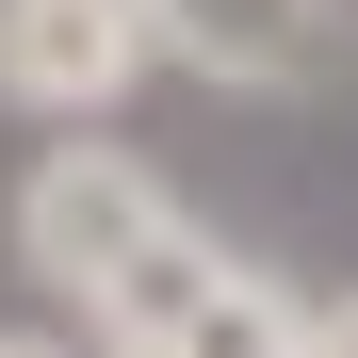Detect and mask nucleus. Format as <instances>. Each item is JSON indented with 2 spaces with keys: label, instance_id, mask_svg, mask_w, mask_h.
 <instances>
[{
  "label": "nucleus",
  "instance_id": "f257e3e1",
  "mask_svg": "<svg viewBox=\"0 0 358 358\" xmlns=\"http://www.w3.org/2000/svg\"><path fill=\"white\" fill-rule=\"evenodd\" d=\"M163 228H179V196H163L131 147H98V131L33 147V179H17V261H33L49 293H82V326L114 310V277H131Z\"/></svg>",
  "mask_w": 358,
  "mask_h": 358
},
{
  "label": "nucleus",
  "instance_id": "f03ea898",
  "mask_svg": "<svg viewBox=\"0 0 358 358\" xmlns=\"http://www.w3.org/2000/svg\"><path fill=\"white\" fill-rule=\"evenodd\" d=\"M147 33V66H196V82H245V98H310L342 66V0H114Z\"/></svg>",
  "mask_w": 358,
  "mask_h": 358
},
{
  "label": "nucleus",
  "instance_id": "7ed1b4c3",
  "mask_svg": "<svg viewBox=\"0 0 358 358\" xmlns=\"http://www.w3.org/2000/svg\"><path fill=\"white\" fill-rule=\"evenodd\" d=\"M131 82H147V33L114 17V0H0V114L98 131Z\"/></svg>",
  "mask_w": 358,
  "mask_h": 358
},
{
  "label": "nucleus",
  "instance_id": "20e7f679",
  "mask_svg": "<svg viewBox=\"0 0 358 358\" xmlns=\"http://www.w3.org/2000/svg\"><path fill=\"white\" fill-rule=\"evenodd\" d=\"M212 261H228V245H212L196 212H179L163 245H147L131 277H114V310H98V358H147V342H163V326H179V310H196V293H212Z\"/></svg>",
  "mask_w": 358,
  "mask_h": 358
},
{
  "label": "nucleus",
  "instance_id": "39448f33",
  "mask_svg": "<svg viewBox=\"0 0 358 358\" xmlns=\"http://www.w3.org/2000/svg\"><path fill=\"white\" fill-rule=\"evenodd\" d=\"M147 358H293V293H277L261 261H212V293H196Z\"/></svg>",
  "mask_w": 358,
  "mask_h": 358
},
{
  "label": "nucleus",
  "instance_id": "423d86ee",
  "mask_svg": "<svg viewBox=\"0 0 358 358\" xmlns=\"http://www.w3.org/2000/svg\"><path fill=\"white\" fill-rule=\"evenodd\" d=\"M293 358H358V293H326V310H293Z\"/></svg>",
  "mask_w": 358,
  "mask_h": 358
},
{
  "label": "nucleus",
  "instance_id": "0eeeda50",
  "mask_svg": "<svg viewBox=\"0 0 358 358\" xmlns=\"http://www.w3.org/2000/svg\"><path fill=\"white\" fill-rule=\"evenodd\" d=\"M0 358H82V342H49V326H0Z\"/></svg>",
  "mask_w": 358,
  "mask_h": 358
}]
</instances>
